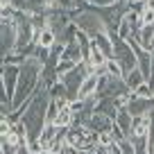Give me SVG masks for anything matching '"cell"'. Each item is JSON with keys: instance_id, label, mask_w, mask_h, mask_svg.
I'll list each match as a JSON object with an SVG mask.
<instances>
[{"instance_id": "obj_26", "label": "cell", "mask_w": 154, "mask_h": 154, "mask_svg": "<svg viewBox=\"0 0 154 154\" xmlns=\"http://www.w3.org/2000/svg\"><path fill=\"white\" fill-rule=\"evenodd\" d=\"M143 7H145V9H152V11H154V0H143Z\"/></svg>"}, {"instance_id": "obj_5", "label": "cell", "mask_w": 154, "mask_h": 154, "mask_svg": "<svg viewBox=\"0 0 154 154\" xmlns=\"http://www.w3.org/2000/svg\"><path fill=\"white\" fill-rule=\"evenodd\" d=\"M16 43H18V27H16V23H2V27H0V48H2V57L16 52Z\"/></svg>"}, {"instance_id": "obj_21", "label": "cell", "mask_w": 154, "mask_h": 154, "mask_svg": "<svg viewBox=\"0 0 154 154\" xmlns=\"http://www.w3.org/2000/svg\"><path fill=\"white\" fill-rule=\"evenodd\" d=\"M120 0H88V5L91 7H95V9H104V7H113V5H118Z\"/></svg>"}, {"instance_id": "obj_27", "label": "cell", "mask_w": 154, "mask_h": 154, "mask_svg": "<svg viewBox=\"0 0 154 154\" xmlns=\"http://www.w3.org/2000/svg\"><path fill=\"white\" fill-rule=\"evenodd\" d=\"M152 86H154V84H152Z\"/></svg>"}, {"instance_id": "obj_9", "label": "cell", "mask_w": 154, "mask_h": 154, "mask_svg": "<svg viewBox=\"0 0 154 154\" xmlns=\"http://www.w3.org/2000/svg\"><path fill=\"white\" fill-rule=\"evenodd\" d=\"M116 125L122 129L125 138H131V125H134V116L129 113V109H127V106L118 109V116H116Z\"/></svg>"}, {"instance_id": "obj_16", "label": "cell", "mask_w": 154, "mask_h": 154, "mask_svg": "<svg viewBox=\"0 0 154 154\" xmlns=\"http://www.w3.org/2000/svg\"><path fill=\"white\" fill-rule=\"evenodd\" d=\"M125 82H127V86H129V91H136V88L143 82H147V79H145V75L140 72V68H134V70H129L125 75Z\"/></svg>"}, {"instance_id": "obj_15", "label": "cell", "mask_w": 154, "mask_h": 154, "mask_svg": "<svg viewBox=\"0 0 154 154\" xmlns=\"http://www.w3.org/2000/svg\"><path fill=\"white\" fill-rule=\"evenodd\" d=\"M72 122H75V111H72L70 104H68V106H63V109L57 113L54 125H57V127H66V129H68V127H72Z\"/></svg>"}, {"instance_id": "obj_18", "label": "cell", "mask_w": 154, "mask_h": 154, "mask_svg": "<svg viewBox=\"0 0 154 154\" xmlns=\"http://www.w3.org/2000/svg\"><path fill=\"white\" fill-rule=\"evenodd\" d=\"M106 72H109L111 77H125V70H122L120 61H118V59H116V57L106 61Z\"/></svg>"}, {"instance_id": "obj_6", "label": "cell", "mask_w": 154, "mask_h": 154, "mask_svg": "<svg viewBox=\"0 0 154 154\" xmlns=\"http://www.w3.org/2000/svg\"><path fill=\"white\" fill-rule=\"evenodd\" d=\"M86 127H91L93 131H97V134H104V131H111V127H113V118H109L106 113H102V111H93V116L88 118Z\"/></svg>"}, {"instance_id": "obj_19", "label": "cell", "mask_w": 154, "mask_h": 154, "mask_svg": "<svg viewBox=\"0 0 154 154\" xmlns=\"http://www.w3.org/2000/svg\"><path fill=\"white\" fill-rule=\"evenodd\" d=\"M118 143V140L113 138V134H111V131H104V134H100V140H97V145H100V149H111L113 147V145Z\"/></svg>"}, {"instance_id": "obj_20", "label": "cell", "mask_w": 154, "mask_h": 154, "mask_svg": "<svg viewBox=\"0 0 154 154\" xmlns=\"http://www.w3.org/2000/svg\"><path fill=\"white\" fill-rule=\"evenodd\" d=\"M134 95H136V97H154V86H152L149 82H143V84L134 91Z\"/></svg>"}, {"instance_id": "obj_23", "label": "cell", "mask_w": 154, "mask_h": 154, "mask_svg": "<svg viewBox=\"0 0 154 154\" xmlns=\"http://www.w3.org/2000/svg\"><path fill=\"white\" fill-rule=\"evenodd\" d=\"M140 23H143V25H152L154 23V11L143 7V9H140Z\"/></svg>"}, {"instance_id": "obj_11", "label": "cell", "mask_w": 154, "mask_h": 154, "mask_svg": "<svg viewBox=\"0 0 154 154\" xmlns=\"http://www.w3.org/2000/svg\"><path fill=\"white\" fill-rule=\"evenodd\" d=\"M136 38H138V43L143 45L145 50H154V23L143 25V27L138 29V34H136Z\"/></svg>"}, {"instance_id": "obj_17", "label": "cell", "mask_w": 154, "mask_h": 154, "mask_svg": "<svg viewBox=\"0 0 154 154\" xmlns=\"http://www.w3.org/2000/svg\"><path fill=\"white\" fill-rule=\"evenodd\" d=\"M77 29H79V27H77L75 23L66 25V27L59 32V41H61V43H70V41H75V38H77Z\"/></svg>"}, {"instance_id": "obj_7", "label": "cell", "mask_w": 154, "mask_h": 154, "mask_svg": "<svg viewBox=\"0 0 154 154\" xmlns=\"http://www.w3.org/2000/svg\"><path fill=\"white\" fill-rule=\"evenodd\" d=\"M131 116H147L149 111H154V97H131V102L127 104Z\"/></svg>"}, {"instance_id": "obj_14", "label": "cell", "mask_w": 154, "mask_h": 154, "mask_svg": "<svg viewBox=\"0 0 154 154\" xmlns=\"http://www.w3.org/2000/svg\"><path fill=\"white\" fill-rule=\"evenodd\" d=\"M106 61H109V57H106L104 52H102L97 45H93L91 48V57H88V68L91 70H95V68H102V66H106Z\"/></svg>"}, {"instance_id": "obj_10", "label": "cell", "mask_w": 154, "mask_h": 154, "mask_svg": "<svg viewBox=\"0 0 154 154\" xmlns=\"http://www.w3.org/2000/svg\"><path fill=\"white\" fill-rule=\"evenodd\" d=\"M147 134H149V118L147 116H134L131 138H147Z\"/></svg>"}, {"instance_id": "obj_12", "label": "cell", "mask_w": 154, "mask_h": 154, "mask_svg": "<svg viewBox=\"0 0 154 154\" xmlns=\"http://www.w3.org/2000/svg\"><path fill=\"white\" fill-rule=\"evenodd\" d=\"M59 41L57 32L50 27H43V29H38L36 32V45H43V48H52L54 43Z\"/></svg>"}, {"instance_id": "obj_8", "label": "cell", "mask_w": 154, "mask_h": 154, "mask_svg": "<svg viewBox=\"0 0 154 154\" xmlns=\"http://www.w3.org/2000/svg\"><path fill=\"white\" fill-rule=\"evenodd\" d=\"M97 86H100V77L95 75V72H88L86 79H84L82 88H79V93H77V100H88V97L97 95Z\"/></svg>"}, {"instance_id": "obj_13", "label": "cell", "mask_w": 154, "mask_h": 154, "mask_svg": "<svg viewBox=\"0 0 154 154\" xmlns=\"http://www.w3.org/2000/svg\"><path fill=\"white\" fill-rule=\"evenodd\" d=\"M61 59H70V61H75V63L84 61V54H82V48L77 43V38L70 41V43H63V57Z\"/></svg>"}, {"instance_id": "obj_24", "label": "cell", "mask_w": 154, "mask_h": 154, "mask_svg": "<svg viewBox=\"0 0 154 154\" xmlns=\"http://www.w3.org/2000/svg\"><path fill=\"white\" fill-rule=\"evenodd\" d=\"M11 7L16 11H27V0H11Z\"/></svg>"}, {"instance_id": "obj_3", "label": "cell", "mask_w": 154, "mask_h": 154, "mask_svg": "<svg viewBox=\"0 0 154 154\" xmlns=\"http://www.w3.org/2000/svg\"><path fill=\"white\" fill-rule=\"evenodd\" d=\"M70 20L82 29V32H86L91 38L95 36V34L106 32V23H104V18L100 16V11H97L95 7H86V9H82V11H70Z\"/></svg>"}, {"instance_id": "obj_22", "label": "cell", "mask_w": 154, "mask_h": 154, "mask_svg": "<svg viewBox=\"0 0 154 154\" xmlns=\"http://www.w3.org/2000/svg\"><path fill=\"white\" fill-rule=\"evenodd\" d=\"M77 63L75 61H70V59H61V61H59V66H57V72H59V77L63 75V72H68L70 70V68H75Z\"/></svg>"}, {"instance_id": "obj_1", "label": "cell", "mask_w": 154, "mask_h": 154, "mask_svg": "<svg viewBox=\"0 0 154 154\" xmlns=\"http://www.w3.org/2000/svg\"><path fill=\"white\" fill-rule=\"evenodd\" d=\"M48 104H50V88L41 84V86L36 88V93L25 102V106H20V109H23V118H20V120L27 127L29 140H36L38 136H41V131H43L45 116H48Z\"/></svg>"}, {"instance_id": "obj_25", "label": "cell", "mask_w": 154, "mask_h": 154, "mask_svg": "<svg viewBox=\"0 0 154 154\" xmlns=\"http://www.w3.org/2000/svg\"><path fill=\"white\" fill-rule=\"evenodd\" d=\"M16 154H32V149H29L27 140H25V143H20L18 147H16Z\"/></svg>"}, {"instance_id": "obj_4", "label": "cell", "mask_w": 154, "mask_h": 154, "mask_svg": "<svg viewBox=\"0 0 154 154\" xmlns=\"http://www.w3.org/2000/svg\"><path fill=\"white\" fill-rule=\"evenodd\" d=\"M88 72H91L88 63L86 61H79L75 68H70L68 72H63V75L59 77V82L66 86L68 97H70V100H77V93H79V88H82V84H84V79H86Z\"/></svg>"}, {"instance_id": "obj_2", "label": "cell", "mask_w": 154, "mask_h": 154, "mask_svg": "<svg viewBox=\"0 0 154 154\" xmlns=\"http://www.w3.org/2000/svg\"><path fill=\"white\" fill-rule=\"evenodd\" d=\"M41 72H43V63L36 57H27L25 63L20 66V77H18V86H16L14 100H11V111L25 106V102L36 93V88L41 86Z\"/></svg>"}]
</instances>
